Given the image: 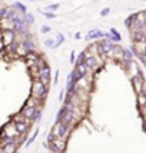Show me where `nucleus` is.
Masks as SVG:
<instances>
[{
  "label": "nucleus",
  "mask_w": 146,
  "mask_h": 153,
  "mask_svg": "<svg viewBox=\"0 0 146 153\" xmlns=\"http://www.w3.org/2000/svg\"><path fill=\"white\" fill-rule=\"evenodd\" d=\"M47 93H49V87L45 86L39 79H33V83H32V96L43 102L46 99Z\"/></svg>",
  "instance_id": "f257e3e1"
},
{
  "label": "nucleus",
  "mask_w": 146,
  "mask_h": 153,
  "mask_svg": "<svg viewBox=\"0 0 146 153\" xmlns=\"http://www.w3.org/2000/svg\"><path fill=\"white\" fill-rule=\"evenodd\" d=\"M70 129H72V127L66 126L65 123H62V122H60V123H56V125H54L53 132H54V134H56V137H57V139L67 140L69 133H70Z\"/></svg>",
  "instance_id": "f03ea898"
},
{
  "label": "nucleus",
  "mask_w": 146,
  "mask_h": 153,
  "mask_svg": "<svg viewBox=\"0 0 146 153\" xmlns=\"http://www.w3.org/2000/svg\"><path fill=\"white\" fill-rule=\"evenodd\" d=\"M85 65L87 66L89 70H96V69L100 66L99 59H98L96 56H93L90 52H86V56H85Z\"/></svg>",
  "instance_id": "7ed1b4c3"
},
{
  "label": "nucleus",
  "mask_w": 146,
  "mask_h": 153,
  "mask_svg": "<svg viewBox=\"0 0 146 153\" xmlns=\"http://www.w3.org/2000/svg\"><path fill=\"white\" fill-rule=\"evenodd\" d=\"M1 39H3V45L6 47L12 46L14 42H16V32H14L13 29H10V30H3Z\"/></svg>",
  "instance_id": "20e7f679"
},
{
  "label": "nucleus",
  "mask_w": 146,
  "mask_h": 153,
  "mask_svg": "<svg viewBox=\"0 0 146 153\" xmlns=\"http://www.w3.org/2000/svg\"><path fill=\"white\" fill-rule=\"evenodd\" d=\"M65 147H66V140H62V139H56L53 143L49 145V149L53 153H63L65 152Z\"/></svg>",
  "instance_id": "39448f33"
},
{
  "label": "nucleus",
  "mask_w": 146,
  "mask_h": 153,
  "mask_svg": "<svg viewBox=\"0 0 146 153\" xmlns=\"http://www.w3.org/2000/svg\"><path fill=\"white\" fill-rule=\"evenodd\" d=\"M105 37V32H102V30H99V29H93V30H90L89 33H87V36L85 37V40L86 42H90V40H98V39H103Z\"/></svg>",
  "instance_id": "423d86ee"
},
{
  "label": "nucleus",
  "mask_w": 146,
  "mask_h": 153,
  "mask_svg": "<svg viewBox=\"0 0 146 153\" xmlns=\"http://www.w3.org/2000/svg\"><path fill=\"white\" fill-rule=\"evenodd\" d=\"M13 123H14V127H16L19 136H25L29 132V129H30V125H27L25 122H13Z\"/></svg>",
  "instance_id": "0eeeda50"
},
{
  "label": "nucleus",
  "mask_w": 146,
  "mask_h": 153,
  "mask_svg": "<svg viewBox=\"0 0 146 153\" xmlns=\"http://www.w3.org/2000/svg\"><path fill=\"white\" fill-rule=\"evenodd\" d=\"M22 46H23V49L26 50V53H34V43L32 39H23L22 40Z\"/></svg>",
  "instance_id": "6e6552de"
},
{
  "label": "nucleus",
  "mask_w": 146,
  "mask_h": 153,
  "mask_svg": "<svg viewBox=\"0 0 146 153\" xmlns=\"http://www.w3.org/2000/svg\"><path fill=\"white\" fill-rule=\"evenodd\" d=\"M12 7H13V9H16V10H17V12H19L22 16H25V14L27 13L26 6H25L23 3H20V1H14L13 4H12Z\"/></svg>",
  "instance_id": "1a4fd4ad"
},
{
  "label": "nucleus",
  "mask_w": 146,
  "mask_h": 153,
  "mask_svg": "<svg viewBox=\"0 0 146 153\" xmlns=\"http://www.w3.org/2000/svg\"><path fill=\"white\" fill-rule=\"evenodd\" d=\"M17 142H13V143H9L6 146H3V153H16L17 150Z\"/></svg>",
  "instance_id": "9d476101"
},
{
  "label": "nucleus",
  "mask_w": 146,
  "mask_h": 153,
  "mask_svg": "<svg viewBox=\"0 0 146 153\" xmlns=\"http://www.w3.org/2000/svg\"><path fill=\"white\" fill-rule=\"evenodd\" d=\"M50 74H52V72H50V67L45 66V67H42L40 69V77H45V79H50ZM39 77V79H40Z\"/></svg>",
  "instance_id": "9b49d317"
},
{
  "label": "nucleus",
  "mask_w": 146,
  "mask_h": 153,
  "mask_svg": "<svg viewBox=\"0 0 146 153\" xmlns=\"http://www.w3.org/2000/svg\"><path fill=\"white\" fill-rule=\"evenodd\" d=\"M65 42V36L62 33H57L56 34V40H54V45H53V49H57L59 46H62V43Z\"/></svg>",
  "instance_id": "f8f14e48"
},
{
  "label": "nucleus",
  "mask_w": 146,
  "mask_h": 153,
  "mask_svg": "<svg viewBox=\"0 0 146 153\" xmlns=\"http://www.w3.org/2000/svg\"><path fill=\"white\" fill-rule=\"evenodd\" d=\"M110 34H112V42H120L122 40V36H120V33L115 29V27H112L110 29Z\"/></svg>",
  "instance_id": "ddd939ff"
},
{
  "label": "nucleus",
  "mask_w": 146,
  "mask_h": 153,
  "mask_svg": "<svg viewBox=\"0 0 146 153\" xmlns=\"http://www.w3.org/2000/svg\"><path fill=\"white\" fill-rule=\"evenodd\" d=\"M23 17H25V22L27 23V26H29V27H30L34 23V16L32 13H26L25 16H23Z\"/></svg>",
  "instance_id": "4468645a"
},
{
  "label": "nucleus",
  "mask_w": 146,
  "mask_h": 153,
  "mask_svg": "<svg viewBox=\"0 0 146 153\" xmlns=\"http://www.w3.org/2000/svg\"><path fill=\"white\" fill-rule=\"evenodd\" d=\"M39 13H42L46 19H54V17H56V13H53V12H43V10L39 9Z\"/></svg>",
  "instance_id": "2eb2a0df"
},
{
  "label": "nucleus",
  "mask_w": 146,
  "mask_h": 153,
  "mask_svg": "<svg viewBox=\"0 0 146 153\" xmlns=\"http://www.w3.org/2000/svg\"><path fill=\"white\" fill-rule=\"evenodd\" d=\"M37 134H39V129H36V130H34L33 136H32V137H30V139H29V140L26 142V146H30V145L33 143L34 140H36V137H37Z\"/></svg>",
  "instance_id": "dca6fc26"
},
{
  "label": "nucleus",
  "mask_w": 146,
  "mask_h": 153,
  "mask_svg": "<svg viewBox=\"0 0 146 153\" xmlns=\"http://www.w3.org/2000/svg\"><path fill=\"white\" fill-rule=\"evenodd\" d=\"M60 7L59 3H54V4H49V6L46 7V12H56L57 9Z\"/></svg>",
  "instance_id": "f3484780"
},
{
  "label": "nucleus",
  "mask_w": 146,
  "mask_h": 153,
  "mask_svg": "<svg viewBox=\"0 0 146 153\" xmlns=\"http://www.w3.org/2000/svg\"><path fill=\"white\" fill-rule=\"evenodd\" d=\"M109 12H110V9H109V7H105V9L100 10V16H102V17H106L107 14H109Z\"/></svg>",
  "instance_id": "a211bd4d"
},
{
  "label": "nucleus",
  "mask_w": 146,
  "mask_h": 153,
  "mask_svg": "<svg viewBox=\"0 0 146 153\" xmlns=\"http://www.w3.org/2000/svg\"><path fill=\"white\" fill-rule=\"evenodd\" d=\"M53 45H54V39H47L45 42V46H47V47H53Z\"/></svg>",
  "instance_id": "6ab92c4d"
},
{
  "label": "nucleus",
  "mask_w": 146,
  "mask_h": 153,
  "mask_svg": "<svg viewBox=\"0 0 146 153\" xmlns=\"http://www.w3.org/2000/svg\"><path fill=\"white\" fill-rule=\"evenodd\" d=\"M65 93H66V89H62V90H60V94H59L60 102H63V100H65Z\"/></svg>",
  "instance_id": "aec40b11"
},
{
  "label": "nucleus",
  "mask_w": 146,
  "mask_h": 153,
  "mask_svg": "<svg viewBox=\"0 0 146 153\" xmlns=\"http://www.w3.org/2000/svg\"><path fill=\"white\" fill-rule=\"evenodd\" d=\"M70 63H76V53H74V50H73L72 53H70Z\"/></svg>",
  "instance_id": "412c9836"
},
{
  "label": "nucleus",
  "mask_w": 146,
  "mask_h": 153,
  "mask_svg": "<svg viewBox=\"0 0 146 153\" xmlns=\"http://www.w3.org/2000/svg\"><path fill=\"white\" fill-rule=\"evenodd\" d=\"M40 30H42V33H49V32H50V27L45 25V26H42V29H40Z\"/></svg>",
  "instance_id": "4be33fe9"
},
{
  "label": "nucleus",
  "mask_w": 146,
  "mask_h": 153,
  "mask_svg": "<svg viewBox=\"0 0 146 153\" xmlns=\"http://www.w3.org/2000/svg\"><path fill=\"white\" fill-rule=\"evenodd\" d=\"M59 82V70H56V73H54V85Z\"/></svg>",
  "instance_id": "5701e85b"
},
{
  "label": "nucleus",
  "mask_w": 146,
  "mask_h": 153,
  "mask_svg": "<svg viewBox=\"0 0 146 153\" xmlns=\"http://www.w3.org/2000/svg\"><path fill=\"white\" fill-rule=\"evenodd\" d=\"M140 93H142V96L146 99V83H145V86H143V89H142V92H140Z\"/></svg>",
  "instance_id": "b1692460"
},
{
  "label": "nucleus",
  "mask_w": 146,
  "mask_h": 153,
  "mask_svg": "<svg viewBox=\"0 0 146 153\" xmlns=\"http://www.w3.org/2000/svg\"><path fill=\"white\" fill-rule=\"evenodd\" d=\"M73 37H74V39H76V40H79L80 37H82V34H80L79 32H77V33H74V36H73Z\"/></svg>",
  "instance_id": "393cba45"
},
{
  "label": "nucleus",
  "mask_w": 146,
  "mask_h": 153,
  "mask_svg": "<svg viewBox=\"0 0 146 153\" xmlns=\"http://www.w3.org/2000/svg\"><path fill=\"white\" fill-rule=\"evenodd\" d=\"M143 26H145V29H146V16H145V19H143Z\"/></svg>",
  "instance_id": "a878e982"
},
{
  "label": "nucleus",
  "mask_w": 146,
  "mask_h": 153,
  "mask_svg": "<svg viewBox=\"0 0 146 153\" xmlns=\"http://www.w3.org/2000/svg\"><path fill=\"white\" fill-rule=\"evenodd\" d=\"M29 1H36V0H29Z\"/></svg>",
  "instance_id": "bb28decb"
},
{
  "label": "nucleus",
  "mask_w": 146,
  "mask_h": 153,
  "mask_svg": "<svg viewBox=\"0 0 146 153\" xmlns=\"http://www.w3.org/2000/svg\"><path fill=\"white\" fill-rule=\"evenodd\" d=\"M142 1H146V0H142Z\"/></svg>",
  "instance_id": "cd10ccee"
},
{
  "label": "nucleus",
  "mask_w": 146,
  "mask_h": 153,
  "mask_svg": "<svg viewBox=\"0 0 146 153\" xmlns=\"http://www.w3.org/2000/svg\"><path fill=\"white\" fill-rule=\"evenodd\" d=\"M0 153H3V150H1V152H0Z\"/></svg>",
  "instance_id": "c85d7f7f"
}]
</instances>
